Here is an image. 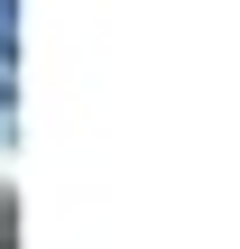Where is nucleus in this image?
Wrapping results in <instances>:
<instances>
[{
	"instance_id": "f257e3e1",
	"label": "nucleus",
	"mask_w": 240,
	"mask_h": 249,
	"mask_svg": "<svg viewBox=\"0 0 240 249\" xmlns=\"http://www.w3.org/2000/svg\"><path fill=\"white\" fill-rule=\"evenodd\" d=\"M9 28H18V0H0V65H9Z\"/></svg>"
}]
</instances>
